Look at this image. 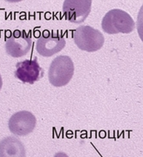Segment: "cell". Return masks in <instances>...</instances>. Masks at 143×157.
<instances>
[{"label": "cell", "instance_id": "9", "mask_svg": "<svg viewBox=\"0 0 143 157\" xmlns=\"http://www.w3.org/2000/svg\"><path fill=\"white\" fill-rule=\"evenodd\" d=\"M0 157H26L23 144L15 136H6L0 141Z\"/></svg>", "mask_w": 143, "mask_h": 157}, {"label": "cell", "instance_id": "11", "mask_svg": "<svg viewBox=\"0 0 143 157\" xmlns=\"http://www.w3.org/2000/svg\"><path fill=\"white\" fill-rule=\"evenodd\" d=\"M2 86H3V80H2V77L0 75V89H2Z\"/></svg>", "mask_w": 143, "mask_h": 157}, {"label": "cell", "instance_id": "6", "mask_svg": "<svg viewBox=\"0 0 143 157\" xmlns=\"http://www.w3.org/2000/svg\"><path fill=\"white\" fill-rule=\"evenodd\" d=\"M90 0H66L63 2V13L66 20L73 23H82L91 11Z\"/></svg>", "mask_w": 143, "mask_h": 157}, {"label": "cell", "instance_id": "4", "mask_svg": "<svg viewBox=\"0 0 143 157\" xmlns=\"http://www.w3.org/2000/svg\"><path fill=\"white\" fill-rule=\"evenodd\" d=\"M66 45V40L62 34L54 31H43L35 43V48L40 55L51 57L62 51Z\"/></svg>", "mask_w": 143, "mask_h": 157}, {"label": "cell", "instance_id": "10", "mask_svg": "<svg viewBox=\"0 0 143 157\" xmlns=\"http://www.w3.org/2000/svg\"><path fill=\"white\" fill-rule=\"evenodd\" d=\"M54 157H69V156H68V155H66L65 153H63V152H58V153L55 155Z\"/></svg>", "mask_w": 143, "mask_h": 157}, {"label": "cell", "instance_id": "2", "mask_svg": "<svg viewBox=\"0 0 143 157\" xmlns=\"http://www.w3.org/2000/svg\"><path fill=\"white\" fill-rule=\"evenodd\" d=\"M75 71L74 63L69 56L61 55L51 61L48 71L51 84L55 87L67 85L73 77Z\"/></svg>", "mask_w": 143, "mask_h": 157}, {"label": "cell", "instance_id": "1", "mask_svg": "<svg viewBox=\"0 0 143 157\" xmlns=\"http://www.w3.org/2000/svg\"><path fill=\"white\" fill-rule=\"evenodd\" d=\"M102 29L109 34H130L135 29V21L130 14L120 9L111 10L101 22Z\"/></svg>", "mask_w": 143, "mask_h": 157}, {"label": "cell", "instance_id": "5", "mask_svg": "<svg viewBox=\"0 0 143 157\" xmlns=\"http://www.w3.org/2000/svg\"><path fill=\"white\" fill-rule=\"evenodd\" d=\"M32 45L30 34H28L25 30H15L6 40L5 50L13 58H21L30 51Z\"/></svg>", "mask_w": 143, "mask_h": 157}, {"label": "cell", "instance_id": "8", "mask_svg": "<svg viewBox=\"0 0 143 157\" xmlns=\"http://www.w3.org/2000/svg\"><path fill=\"white\" fill-rule=\"evenodd\" d=\"M44 71L40 66L37 58L34 59H26L17 64L15 76L24 83L33 84L43 77Z\"/></svg>", "mask_w": 143, "mask_h": 157}, {"label": "cell", "instance_id": "3", "mask_svg": "<svg viewBox=\"0 0 143 157\" xmlns=\"http://www.w3.org/2000/svg\"><path fill=\"white\" fill-rule=\"evenodd\" d=\"M74 41L82 51L96 52L103 47L104 35L90 26H80L74 31Z\"/></svg>", "mask_w": 143, "mask_h": 157}, {"label": "cell", "instance_id": "7", "mask_svg": "<svg viewBox=\"0 0 143 157\" xmlns=\"http://www.w3.org/2000/svg\"><path fill=\"white\" fill-rule=\"evenodd\" d=\"M9 129L14 135L26 136L33 132L36 125V118L28 111L17 112L9 119Z\"/></svg>", "mask_w": 143, "mask_h": 157}]
</instances>
